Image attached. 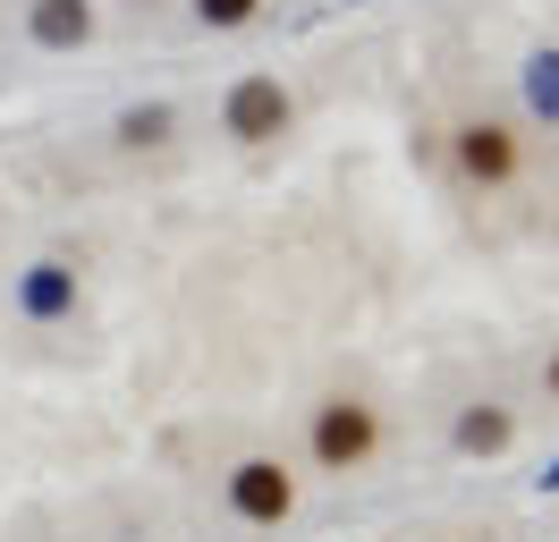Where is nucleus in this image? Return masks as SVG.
Listing matches in <instances>:
<instances>
[{"label": "nucleus", "instance_id": "1", "mask_svg": "<svg viewBox=\"0 0 559 542\" xmlns=\"http://www.w3.org/2000/svg\"><path fill=\"white\" fill-rule=\"evenodd\" d=\"M382 449V415L365 399H331V406H314V467H331V474H348V467H365Z\"/></svg>", "mask_w": 559, "mask_h": 542}, {"label": "nucleus", "instance_id": "8", "mask_svg": "<svg viewBox=\"0 0 559 542\" xmlns=\"http://www.w3.org/2000/svg\"><path fill=\"white\" fill-rule=\"evenodd\" d=\"M525 110L559 128V51H534V60H525Z\"/></svg>", "mask_w": 559, "mask_h": 542}, {"label": "nucleus", "instance_id": "9", "mask_svg": "<svg viewBox=\"0 0 559 542\" xmlns=\"http://www.w3.org/2000/svg\"><path fill=\"white\" fill-rule=\"evenodd\" d=\"M254 9H263V0H195V17H204V26H246Z\"/></svg>", "mask_w": 559, "mask_h": 542}, {"label": "nucleus", "instance_id": "11", "mask_svg": "<svg viewBox=\"0 0 559 542\" xmlns=\"http://www.w3.org/2000/svg\"><path fill=\"white\" fill-rule=\"evenodd\" d=\"M551 399H559V356H551Z\"/></svg>", "mask_w": 559, "mask_h": 542}, {"label": "nucleus", "instance_id": "5", "mask_svg": "<svg viewBox=\"0 0 559 542\" xmlns=\"http://www.w3.org/2000/svg\"><path fill=\"white\" fill-rule=\"evenodd\" d=\"M17 305H26L35 322L76 314V271H69V263H35V271H26V288H17Z\"/></svg>", "mask_w": 559, "mask_h": 542}, {"label": "nucleus", "instance_id": "7", "mask_svg": "<svg viewBox=\"0 0 559 542\" xmlns=\"http://www.w3.org/2000/svg\"><path fill=\"white\" fill-rule=\"evenodd\" d=\"M509 433H518V424H509V406H466V415H457V449H466V458L509 449Z\"/></svg>", "mask_w": 559, "mask_h": 542}, {"label": "nucleus", "instance_id": "4", "mask_svg": "<svg viewBox=\"0 0 559 542\" xmlns=\"http://www.w3.org/2000/svg\"><path fill=\"white\" fill-rule=\"evenodd\" d=\"M288 128V94H280V76H246L238 94H229V136L246 144H263V136Z\"/></svg>", "mask_w": 559, "mask_h": 542}, {"label": "nucleus", "instance_id": "2", "mask_svg": "<svg viewBox=\"0 0 559 542\" xmlns=\"http://www.w3.org/2000/svg\"><path fill=\"white\" fill-rule=\"evenodd\" d=\"M229 508H238L246 526H280L297 508V474L280 467V458H246V467H229Z\"/></svg>", "mask_w": 559, "mask_h": 542}, {"label": "nucleus", "instance_id": "3", "mask_svg": "<svg viewBox=\"0 0 559 542\" xmlns=\"http://www.w3.org/2000/svg\"><path fill=\"white\" fill-rule=\"evenodd\" d=\"M457 169L484 178V187H509V178H518V128H500V119L457 128Z\"/></svg>", "mask_w": 559, "mask_h": 542}, {"label": "nucleus", "instance_id": "6", "mask_svg": "<svg viewBox=\"0 0 559 542\" xmlns=\"http://www.w3.org/2000/svg\"><path fill=\"white\" fill-rule=\"evenodd\" d=\"M26 26H35L43 51H76V43L94 34V9H85V0H35V17H26Z\"/></svg>", "mask_w": 559, "mask_h": 542}, {"label": "nucleus", "instance_id": "10", "mask_svg": "<svg viewBox=\"0 0 559 542\" xmlns=\"http://www.w3.org/2000/svg\"><path fill=\"white\" fill-rule=\"evenodd\" d=\"M119 136H128V144H153V136H170V110H128Z\"/></svg>", "mask_w": 559, "mask_h": 542}]
</instances>
